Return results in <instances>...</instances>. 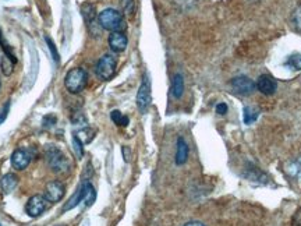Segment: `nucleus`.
I'll list each match as a JSON object with an SVG mask.
<instances>
[{"mask_svg": "<svg viewBox=\"0 0 301 226\" xmlns=\"http://www.w3.org/2000/svg\"><path fill=\"white\" fill-rule=\"evenodd\" d=\"M127 42L128 41H127V37H125L123 31H114L109 37V46L116 53L124 52L125 48H127Z\"/></svg>", "mask_w": 301, "mask_h": 226, "instance_id": "nucleus-11", "label": "nucleus"}, {"mask_svg": "<svg viewBox=\"0 0 301 226\" xmlns=\"http://www.w3.org/2000/svg\"><path fill=\"white\" fill-rule=\"evenodd\" d=\"M98 23L100 28L106 30V31H121L124 30V19L123 14L114 9H105L99 13L98 16Z\"/></svg>", "mask_w": 301, "mask_h": 226, "instance_id": "nucleus-2", "label": "nucleus"}, {"mask_svg": "<svg viewBox=\"0 0 301 226\" xmlns=\"http://www.w3.org/2000/svg\"><path fill=\"white\" fill-rule=\"evenodd\" d=\"M85 183V193H84V202L87 207H91L92 204L96 200V191H95V187L87 180H84Z\"/></svg>", "mask_w": 301, "mask_h": 226, "instance_id": "nucleus-18", "label": "nucleus"}, {"mask_svg": "<svg viewBox=\"0 0 301 226\" xmlns=\"http://www.w3.org/2000/svg\"><path fill=\"white\" fill-rule=\"evenodd\" d=\"M150 100H152V94H150V81L148 77H145L141 87L138 89L137 94V106L141 113H146L149 109Z\"/></svg>", "mask_w": 301, "mask_h": 226, "instance_id": "nucleus-6", "label": "nucleus"}, {"mask_svg": "<svg viewBox=\"0 0 301 226\" xmlns=\"http://www.w3.org/2000/svg\"><path fill=\"white\" fill-rule=\"evenodd\" d=\"M17 184H19V176L14 175V173H7L0 180V187H2L5 194L13 193L14 188L17 187Z\"/></svg>", "mask_w": 301, "mask_h": 226, "instance_id": "nucleus-15", "label": "nucleus"}, {"mask_svg": "<svg viewBox=\"0 0 301 226\" xmlns=\"http://www.w3.org/2000/svg\"><path fill=\"white\" fill-rule=\"evenodd\" d=\"M71 123L74 126H87V118H85L84 113L75 112L71 116Z\"/></svg>", "mask_w": 301, "mask_h": 226, "instance_id": "nucleus-27", "label": "nucleus"}, {"mask_svg": "<svg viewBox=\"0 0 301 226\" xmlns=\"http://www.w3.org/2000/svg\"><path fill=\"white\" fill-rule=\"evenodd\" d=\"M13 66H14V63L9 59L7 56L2 57V60H0V69H2V73L5 75H10L13 73Z\"/></svg>", "mask_w": 301, "mask_h": 226, "instance_id": "nucleus-23", "label": "nucleus"}, {"mask_svg": "<svg viewBox=\"0 0 301 226\" xmlns=\"http://www.w3.org/2000/svg\"><path fill=\"white\" fill-rule=\"evenodd\" d=\"M286 66L293 70H301V55H298V53L297 55H291L287 59Z\"/></svg>", "mask_w": 301, "mask_h": 226, "instance_id": "nucleus-24", "label": "nucleus"}, {"mask_svg": "<svg viewBox=\"0 0 301 226\" xmlns=\"http://www.w3.org/2000/svg\"><path fill=\"white\" fill-rule=\"evenodd\" d=\"M88 74L87 71L81 67H75L67 71L64 77V87L70 94H80L87 87Z\"/></svg>", "mask_w": 301, "mask_h": 226, "instance_id": "nucleus-3", "label": "nucleus"}, {"mask_svg": "<svg viewBox=\"0 0 301 226\" xmlns=\"http://www.w3.org/2000/svg\"><path fill=\"white\" fill-rule=\"evenodd\" d=\"M110 119L116 123L117 126H121V127H125V126L128 125V118L127 116H124V115H121V112L120 110H113L112 113H110Z\"/></svg>", "mask_w": 301, "mask_h": 226, "instance_id": "nucleus-20", "label": "nucleus"}, {"mask_svg": "<svg viewBox=\"0 0 301 226\" xmlns=\"http://www.w3.org/2000/svg\"><path fill=\"white\" fill-rule=\"evenodd\" d=\"M9 110H10V102H6V103L3 105V107L0 109V125H3V122L7 119Z\"/></svg>", "mask_w": 301, "mask_h": 226, "instance_id": "nucleus-30", "label": "nucleus"}, {"mask_svg": "<svg viewBox=\"0 0 301 226\" xmlns=\"http://www.w3.org/2000/svg\"><path fill=\"white\" fill-rule=\"evenodd\" d=\"M45 159L50 170L55 173H64L70 168L69 158L56 145H48L45 148Z\"/></svg>", "mask_w": 301, "mask_h": 226, "instance_id": "nucleus-1", "label": "nucleus"}, {"mask_svg": "<svg viewBox=\"0 0 301 226\" xmlns=\"http://www.w3.org/2000/svg\"><path fill=\"white\" fill-rule=\"evenodd\" d=\"M56 226H64V225H62V223H59V225H56Z\"/></svg>", "mask_w": 301, "mask_h": 226, "instance_id": "nucleus-35", "label": "nucleus"}, {"mask_svg": "<svg viewBox=\"0 0 301 226\" xmlns=\"http://www.w3.org/2000/svg\"><path fill=\"white\" fill-rule=\"evenodd\" d=\"M121 151H123V157H124L125 162H130V157H131V151H130V148H128V147H123Z\"/></svg>", "mask_w": 301, "mask_h": 226, "instance_id": "nucleus-33", "label": "nucleus"}, {"mask_svg": "<svg viewBox=\"0 0 301 226\" xmlns=\"http://www.w3.org/2000/svg\"><path fill=\"white\" fill-rule=\"evenodd\" d=\"M121 7H123V12L127 14V16H132L134 13V0H121Z\"/></svg>", "mask_w": 301, "mask_h": 226, "instance_id": "nucleus-28", "label": "nucleus"}, {"mask_svg": "<svg viewBox=\"0 0 301 226\" xmlns=\"http://www.w3.org/2000/svg\"><path fill=\"white\" fill-rule=\"evenodd\" d=\"M255 88H258V91L263 95H273L277 89V82L272 75L262 74L258 77Z\"/></svg>", "mask_w": 301, "mask_h": 226, "instance_id": "nucleus-10", "label": "nucleus"}, {"mask_svg": "<svg viewBox=\"0 0 301 226\" xmlns=\"http://www.w3.org/2000/svg\"><path fill=\"white\" fill-rule=\"evenodd\" d=\"M259 118V110L252 106L244 107V123L245 125H251Z\"/></svg>", "mask_w": 301, "mask_h": 226, "instance_id": "nucleus-19", "label": "nucleus"}, {"mask_svg": "<svg viewBox=\"0 0 301 226\" xmlns=\"http://www.w3.org/2000/svg\"><path fill=\"white\" fill-rule=\"evenodd\" d=\"M291 226H301V208H298L291 218Z\"/></svg>", "mask_w": 301, "mask_h": 226, "instance_id": "nucleus-31", "label": "nucleus"}, {"mask_svg": "<svg viewBox=\"0 0 301 226\" xmlns=\"http://www.w3.org/2000/svg\"><path fill=\"white\" fill-rule=\"evenodd\" d=\"M0 226H2V225H0Z\"/></svg>", "mask_w": 301, "mask_h": 226, "instance_id": "nucleus-36", "label": "nucleus"}, {"mask_svg": "<svg viewBox=\"0 0 301 226\" xmlns=\"http://www.w3.org/2000/svg\"><path fill=\"white\" fill-rule=\"evenodd\" d=\"M57 118L53 115V113H48L42 118V127L44 129H52L53 126L56 125Z\"/></svg>", "mask_w": 301, "mask_h": 226, "instance_id": "nucleus-26", "label": "nucleus"}, {"mask_svg": "<svg viewBox=\"0 0 301 226\" xmlns=\"http://www.w3.org/2000/svg\"><path fill=\"white\" fill-rule=\"evenodd\" d=\"M284 172L290 179H293L294 182H297L301 186V157L295 158L293 161L286 163Z\"/></svg>", "mask_w": 301, "mask_h": 226, "instance_id": "nucleus-12", "label": "nucleus"}, {"mask_svg": "<svg viewBox=\"0 0 301 226\" xmlns=\"http://www.w3.org/2000/svg\"><path fill=\"white\" fill-rule=\"evenodd\" d=\"M184 94V80L182 74H176L172 81V95L176 99H180Z\"/></svg>", "mask_w": 301, "mask_h": 226, "instance_id": "nucleus-16", "label": "nucleus"}, {"mask_svg": "<svg viewBox=\"0 0 301 226\" xmlns=\"http://www.w3.org/2000/svg\"><path fill=\"white\" fill-rule=\"evenodd\" d=\"M81 13H82V17H84V20H85V23H87V25L95 23V19H96V10H95L94 5H91V3H84V5L81 6Z\"/></svg>", "mask_w": 301, "mask_h": 226, "instance_id": "nucleus-17", "label": "nucleus"}, {"mask_svg": "<svg viewBox=\"0 0 301 226\" xmlns=\"http://www.w3.org/2000/svg\"><path fill=\"white\" fill-rule=\"evenodd\" d=\"M32 154L27 148H19L12 154V165L14 169L24 170L31 163Z\"/></svg>", "mask_w": 301, "mask_h": 226, "instance_id": "nucleus-9", "label": "nucleus"}, {"mask_svg": "<svg viewBox=\"0 0 301 226\" xmlns=\"http://www.w3.org/2000/svg\"><path fill=\"white\" fill-rule=\"evenodd\" d=\"M116 66H117L116 57L107 53V55H103V56L98 60L96 67H95V71H96V75L99 77L100 80L107 81V80H110L113 75H114Z\"/></svg>", "mask_w": 301, "mask_h": 226, "instance_id": "nucleus-4", "label": "nucleus"}, {"mask_svg": "<svg viewBox=\"0 0 301 226\" xmlns=\"http://www.w3.org/2000/svg\"><path fill=\"white\" fill-rule=\"evenodd\" d=\"M230 84H232L233 91L236 94L243 95V96L251 95L255 91V82L252 81L250 77H247V75H237V77H234Z\"/></svg>", "mask_w": 301, "mask_h": 226, "instance_id": "nucleus-7", "label": "nucleus"}, {"mask_svg": "<svg viewBox=\"0 0 301 226\" xmlns=\"http://www.w3.org/2000/svg\"><path fill=\"white\" fill-rule=\"evenodd\" d=\"M45 41H46V44H48V46H49V50H50V53H52V56H53V59H55V62L59 63V53H57V49H56V45H55V42L50 39L49 37H46L45 38Z\"/></svg>", "mask_w": 301, "mask_h": 226, "instance_id": "nucleus-29", "label": "nucleus"}, {"mask_svg": "<svg viewBox=\"0 0 301 226\" xmlns=\"http://www.w3.org/2000/svg\"><path fill=\"white\" fill-rule=\"evenodd\" d=\"M0 46H2V49H3V52L6 53V56L12 60L14 64L17 63V59H16V56H14V53H13L12 48H10V45L7 44L6 41H5V38H3V34H2V30H0Z\"/></svg>", "mask_w": 301, "mask_h": 226, "instance_id": "nucleus-21", "label": "nucleus"}, {"mask_svg": "<svg viewBox=\"0 0 301 226\" xmlns=\"http://www.w3.org/2000/svg\"><path fill=\"white\" fill-rule=\"evenodd\" d=\"M184 226H205L202 222H198V220H191V222H187Z\"/></svg>", "mask_w": 301, "mask_h": 226, "instance_id": "nucleus-34", "label": "nucleus"}, {"mask_svg": "<svg viewBox=\"0 0 301 226\" xmlns=\"http://www.w3.org/2000/svg\"><path fill=\"white\" fill-rule=\"evenodd\" d=\"M291 24L297 31L301 32V6L297 7L291 14Z\"/></svg>", "mask_w": 301, "mask_h": 226, "instance_id": "nucleus-25", "label": "nucleus"}, {"mask_svg": "<svg viewBox=\"0 0 301 226\" xmlns=\"http://www.w3.org/2000/svg\"><path fill=\"white\" fill-rule=\"evenodd\" d=\"M84 143L81 141V138L78 137L77 134H73V148H74V152L75 155H77V158L78 159H81L82 157H84Z\"/></svg>", "mask_w": 301, "mask_h": 226, "instance_id": "nucleus-22", "label": "nucleus"}, {"mask_svg": "<svg viewBox=\"0 0 301 226\" xmlns=\"http://www.w3.org/2000/svg\"><path fill=\"white\" fill-rule=\"evenodd\" d=\"M188 159V144L183 137L177 138V148H176V165L182 166Z\"/></svg>", "mask_w": 301, "mask_h": 226, "instance_id": "nucleus-13", "label": "nucleus"}, {"mask_svg": "<svg viewBox=\"0 0 301 226\" xmlns=\"http://www.w3.org/2000/svg\"><path fill=\"white\" fill-rule=\"evenodd\" d=\"M84 193H85V183H82L81 186L77 188V191H75L74 194L67 200V202L64 204V207L62 208V212H67L70 209L77 207L81 201H84Z\"/></svg>", "mask_w": 301, "mask_h": 226, "instance_id": "nucleus-14", "label": "nucleus"}, {"mask_svg": "<svg viewBox=\"0 0 301 226\" xmlns=\"http://www.w3.org/2000/svg\"><path fill=\"white\" fill-rule=\"evenodd\" d=\"M64 191H66V187L62 182L59 180H52L46 184L45 187V198L49 201L50 204H56L59 201L62 200L63 195H64Z\"/></svg>", "mask_w": 301, "mask_h": 226, "instance_id": "nucleus-8", "label": "nucleus"}, {"mask_svg": "<svg viewBox=\"0 0 301 226\" xmlns=\"http://www.w3.org/2000/svg\"><path fill=\"white\" fill-rule=\"evenodd\" d=\"M226 112H227V105H226V103L222 102V103H218V105H216V113H218V115H225Z\"/></svg>", "mask_w": 301, "mask_h": 226, "instance_id": "nucleus-32", "label": "nucleus"}, {"mask_svg": "<svg viewBox=\"0 0 301 226\" xmlns=\"http://www.w3.org/2000/svg\"><path fill=\"white\" fill-rule=\"evenodd\" d=\"M49 201L45 198L44 194L32 195L25 204V212L31 218H38L49 208Z\"/></svg>", "mask_w": 301, "mask_h": 226, "instance_id": "nucleus-5", "label": "nucleus"}]
</instances>
